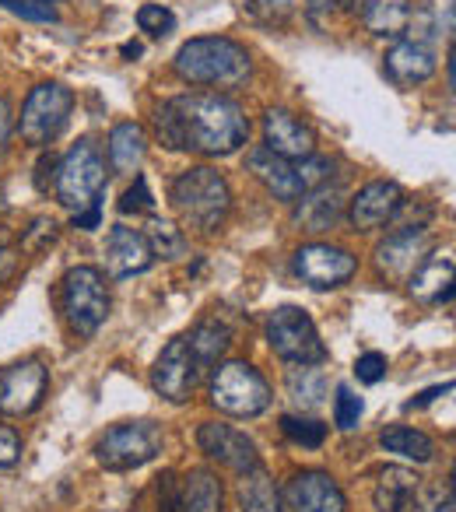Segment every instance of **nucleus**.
Masks as SVG:
<instances>
[{"mask_svg":"<svg viewBox=\"0 0 456 512\" xmlns=\"http://www.w3.org/2000/svg\"><path fill=\"white\" fill-rule=\"evenodd\" d=\"M383 67L390 74V81H397V85H421V81H428L435 74L439 57H435V50L425 39L411 36L393 43V50L383 57Z\"/></svg>","mask_w":456,"mask_h":512,"instance_id":"6ab92c4d","label":"nucleus"},{"mask_svg":"<svg viewBox=\"0 0 456 512\" xmlns=\"http://www.w3.org/2000/svg\"><path fill=\"white\" fill-rule=\"evenodd\" d=\"M144 239H148L151 253L162 256V260H176V256L186 253V235L172 221H151V232Z\"/></svg>","mask_w":456,"mask_h":512,"instance_id":"7c9ffc66","label":"nucleus"},{"mask_svg":"<svg viewBox=\"0 0 456 512\" xmlns=\"http://www.w3.org/2000/svg\"><path fill=\"white\" fill-rule=\"evenodd\" d=\"M155 137L169 151L225 158L250 141V116L221 92H186L158 106Z\"/></svg>","mask_w":456,"mask_h":512,"instance_id":"f257e3e1","label":"nucleus"},{"mask_svg":"<svg viewBox=\"0 0 456 512\" xmlns=\"http://www.w3.org/2000/svg\"><path fill=\"white\" fill-rule=\"evenodd\" d=\"M50 386V369L36 358L18 362L11 369H0V414L8 418H25V414L39 411Z\"/></svg>","mask_w":456,"mask_h":512,"instance_id":"9b49d317","label":"nucleus"},{"mask_svg":"<svg viewBox=\"0 0 456 512\" xmlns=\"http://www.w3.org/2000/svg\"><path fill=\"white\" fill-rule=\"evenodd\" d=\"M358 271V256L344 246H330V242H309V246L295 249V274L306 281L309 288H341Z\"/></svg>","mask_w":456,"mask_h":512,"instance_id":"9d476101","label":"nucleus"},{"mask_svg":"<svg viewBox=\"0 0 456 512\" xmlns=\"http://www.w3.org/2000/svg\"><path fill=\"white\" fill-rule=\"evenodd\" d=\"M155 264V253H151L144 232L127 225H113L106 235V271L109 278H134L144 274Z\"/></svg>","mask_w":456,"mask_h":512,"instance_id":"a211bd4d","label":"nucleus"},{"mask_svg":"<svg viewBox=\"0 0 456 512\" xmlns=\"http://www.w3.org/2000/svg\"><path fill=\"white\" fill-rule=\"evenodd\" d=\"M379 442H383L386 453H397V456H404V460H414V463H428L435 456V442L428 439L421 428H411V425L383 428Z\"/></svg>","mask_w":456,"mask_h":512,"instance_id":"c85d7f7f","label":"nucleus"},{"mask_svg":"<svg viewBox=\"0 0 456 512\" xmlns=\"http://www.w3.org/2000/svg\"><path fill=\"white\" fill-rule=\"evenodd\" d=\"M176 74L190 85H204L214 92H232L253 78V57L243 43L228 36H197L179 46L172 60Z\"/></svg>","mask_w":456,"mask_h":512,"instance_id":"f03ea898","label":"nucleus"},{"mask_svg":"<svg viewBox=\"0 0 456 512\" xmlns=\"http://www.w3.org/2000/svg\"><path fill=\"white\" fill-rule=\"evenodd\" d=\"M221 502H225V491H221V481L211 470H190L179 481V505H183V512H221Z\"/></svg>","mask_w":456,"mask_h":512,"instance_id":"a878e982","label":"nucleus"},{"mask_svg":"<svg viewBox=\"0 0 456 512\" xmlns=\"http://www.w3.org/2000/svg\"><path fill=\"white\" fill-rule=\"evenodd\" d=\"M344 15H355V0H306V18L323 32Z\"/></svg>","mask_w":456,"mask_h":512,"instance_id":"c9c22d12","label":"nucleus"},{"mask_svg":"<svg viewBox=\"0 0 456 512\" xmlns=\"http://www.w3.org/2000/svg\"><path fill=\"white\" fill-rule=\"evenodd\" d=\"M71 225L81 228V232H92V228H99L102 225V204H92V207H85L81 214H74Z\"/></svg>","mask_w":456,"mask_h":512,"instance_id":"c03bdc74","label":"nucleus"},{"mask_svg":"<svg viewBox=\"0 0 456 512\" xmlns=\"http://www.w3.org/2000/svg\"><path fill=\"white\" fill-rule=\"evenodd\" d=\"M106 155H109V169L113 172H137L148 155V134H144L141 123L127 120V123H116L109 130V144H106Z\"/></svg>","mask_w":456,"mask_h":512,"instance_id":"393cba45","label":"nucleus"},{"mask_svg":"<svg viewBox=\"0 0 456 512\" xmlns=\"http://www.w3.org/2000/svg\"><path fill=\"white\" fill-rule=\"evenodd\" d=\"M186 344H190V355H193V362H197V369L204 372L207 365H214L228 351L232 330L218 320H200L197 327H193V334L186 337Z\"/></svg>","mask_w":456,"mask_h":512,"instance_id":"cd10ccee","label":"nucleus"},{"mask_svg":"<svg viewBox=\"0 0 456 512\" xmlns=\"http://www.w3.org/2000/svg\"><path fill=\"white\" fill-rule=\"evenodd\" d=\"M60 306L78 337H95L109 316V288L99 267H71L60 285Z\"/></svg>","mask_w":456,"mask_h":512,"instance_id":"423d86ee","label":"nucleus"},{"mask_svg":"<svg viewBox=\"0 0 456 512\" xmlns=\"http://www.w3.org/2000/svg\"><path fill=\"white\" fill-rule=\"evenodd\" d=\"M281 432L292 442L309 446V449L323 446V439H327V425H320L316 418H299V414H285V418H281Z\"/></svg>","mask_w":456,"mask_h":512,"instance_id":"473e14b6","label":"nucleus"},{"mask_svg":"<svg viewBox=\"0 0 456 512\" xmlns=\"http://www.w3.org/2000/svg\"><path fill=\"white\" fill-rule=\"evenodd\" d=\"M74 113V92L60 81H43L36 85L22 102L18 116V134L32 148H50L60 134L67 130Z\"/></svg>","mask_w":456,"mask_h":512,"instance_id":"39448f33","label":"nucleus"},{"mask_svg":"<svg viewBox=\"0 0 456 512\" xmlns=\"http://www.w3.org/2000/svg\"><path fill=\"white\" fill-rule=\"evenodd\" d=\"M11 15H22L29 22H57V8H50L46 0H0Z\"/></svg>","mask_w":456,"mask_h":512,"instance_id":"58836bf2","label":"nucleus"},{"mask_svg":"<svg viewBox=\"0 0 456 512\" xmlns=\"http://www.w3.org/2000/svg\"><path fill=\"white\" fill-rule=\"evenodd\" d=\"M15 267H18V253H15V249L0 246V288L8 285V278L15 274Z\"/></svg>","mask_w":456,"mask_h":512,"instance_id":"a18cd8bd","label":"nucleus"},{"mask_svg":"<svg viewBox=\"0 0 456 512\" xmlns=\"http://www.w3.org/2000/svg\"><path fill=\"white\" fill-rule=\"evenodd\" d=\"M246 15L260 25H271V29H281V25L292 22L295 4L292 0H243Z\"/></svg>","mask_w":456,"mask_h":512,"instance_id":"2f4dec72","label":"nucleus"},{"mask_svg":"<svg viewBox=\"0 0 456 512\" xmlns=\"http://www.w3.org/2000/svg\"><path fill=\"white\" fill-rule=\"evenodd\" d=\"M264 148L285 162H302L316 155V130L292 109H267L264 113Z\"/></svg>","mask_w":456,"mask_h":512,"instance_id":"dca6fc26","label":"nucleus"},{"mask_svg":"<svg viewBox=\"0 0 456 512\" xmlns=\"http://www.w3.org/2000/svg\"><path fill=\"white\" fill-rule=\"evenodd\" d=\"M355 376H358V383L376 386L379 379L386 376V355H379V351H365V355L355 362Z\"/></svg>","mask_w":456,"mask_h":512,"instance_id":"ea45409f","label":"nucleus"},{"mask_svg":"<svg viewBox=\"0 0 456 512\" xmlns=\"http://www.w3.org/2000/svg\"><path fill=\"white\" fill-rule=\"evenodd\" d=\"M246 169L257 176V183L264 186L267 193H274V200L295 204V200L302 197V183H299V176H295V162H285L281 155L267 151L264 144L246 155Z\"/></svg>","mask_w":456,"mask_h":512,"instance_id":"aec40b11","label":"nucleus"},{"mask_svg":"<svg viewBox=\"0 0 456 512\" xmlns=\"http://www.w3.org/2000/svg\"><path fill=\"white\" fill-rule=\"evenodd\" d=\"M22 460V435L0 421V467H15Z\"/></svg>","mask_w":456,"mask_h":512,"instance_id":"a19ab883","label":"nucleus"},{"mask_svg":"<svg viewBox=\"0 0 456 512\" xmlns=\"http://www.w3.org/2000/svg\"><path fill=\"white\" fill-rule=\"evenodd\" d=\"M404 190L393 179H372L348 200V221L355 232H376L390 225L404 207Z\"/></svg>","mask_w":456,"mask_h":512,"instance_id":"f8f14e48","label":"nucleus"},{"mask_svg":"<svg viewBox=\"0 0 456 512\" xmlns=\"http://www.w3.org/2000/svg\"><path fill=\"white\" fill-rule=\"evenodd\" d=\"M432 512H453V488H446V491H439V495H435Z\"/></svg>","mask_w":456,"mask_h":512,"instance_id":"de8ad7c7","label":"nucleus"},{"mask_svg":"<svg viewBox=\"0 0 456 512\" xmlns=\"http://www.w3.org/2000/svg\"><path fill=\"white\" fill-rule=\"evenodd\" d=\"M362 397H355V390L351 386H337V397H334V425L341 428V432H351V428H358V421H362Z\"/></svg>","mask_w":456,"mask_h":512,"instance_id":"e433bc0d","label":"nucleus"},{"mask_svg":"<svg viewBox=\"0 0 456 512\" xmlns=\"http://www.w3.org/2000/svg\"><path fill=\"white\" fill-rule=\"evenodd\" d=\"M355 15L379 39H404L411 32V0H355Z\"/></svg>","mask_w":456,"mask_h":512,"instance_id":"412c9836","label":"nucleus"},{"mask_svg":"<svg viewBox=\"0 0 456 512\" xmlns=\"http://www.w3.org/2000/svg\"><path fill=\"white\" fill-rule=\"evenodd\" d=\"M407 292L418 302H449L453 295V253H428L407 278Z\"/></svg>","mask_w":456,"mask_h":512,"instance_id":"4be33fe9","label":"nucleus"},{"mask_svg":"<svg viewBox=\"0 0 456 512\" xmlns=\"http://www.w3.org/2000/svg\"><path fill=\"white\" fill-rule=\"evenodd\" d=\"M137 29L151 39H165L169 32H176V15L165 4H141L137 8Z\"/></svg>","mask_w":456,"mask_h":512,"instance_id":"72a5a7b5","label":"nucleus"},{"mask_svg":"<svg viewBox=\"0 0 456 512\" xmlns=\"http://www.w3.org/2000/svg\"><path fill=\"white\" fill-rule=\"evenodd\" d=\"M120 211L123 214H155V197L148 190V179L137 172L134 176V186L120 197Z\"/></svg>","mask_w":456,"mask_h":512,"instance_id":"4c0bfd02","label":"nucleus"},{"mask_svg":"<svg viewBox=\"0 0 456 512\" xmlns=\"http://www.w3.org/2000/svg\"><path fill=\"white\" fill-rule=\"evenodd\" d=\"M158 512H183L179 505V477L176 474H165L158 481Z\"/></svg>","mask_w":456,"mask_h":512,"instance_id":"79ce46f5","label":"nucleus"},{"mask_svg":"<svg viewBox=\"0 0 456 512\" xmlns=\"http://www.w3.org/2000/svg\"><path fill=\"white\" fill-rule=\"evenodd\" d=\"M442 393H453V383H446V386H432V390H425V393H421V397L407 400V411H414V407L432 404V400H435V397H442Z\"/></svg>","mask_w":456,"mask_h":512,"instance_id":"49530a36","label":"nucleus"},{"mask_svg":"<svg viewBox=\"0 0 456 512\" xmlns=\"http://www.w3.org/2000/svg\"><path fill=\"white\" fill-rule=\"evenodd\" d=\"M106 151L95 137H81L78 144L67 148V155L57 162V179H53V190L57 200L71 214H81L85 207L102 204V190H106Z\"/></svg>","mask_w":456,"mask_h":512,"instance_id":"20e7f679","label":"nucleus"},{"mask_svg":"<svg viewBox=\"0 0 456 512\" xmlns=\"http://www.w3.org/2000/svg\"><path fill=\"white\" fill-rule=\"evenodd\" d=\"M239 509L243 512H285L278 484L271 481V474H267L264 467H253L243 474V481H239Z\"/></svg>","mask_w":456,"mask_h":512,"instance_id":"bb28decb","label":"nucleus"},{"mask_svg":"<svg viewBox=\"0 0 456 512\" xmlns=\"http://www.w3.org/2000/svg\"><path fill=\"white\" fill-rule=\"evenodd\" d=\"M295 225L309 235L330 232L344 214V193L337 186H320V190H306L295 200Z\"/></svg>","mask_w":456,"mask_h":512,"instance_id":"5701e85b","label":"nucleus"},{"mask_svg":"<svg viewBox=\"0 0 456 512\" xmlns=\"http://www.w3.org/2000/svg\"><path fill=\"white\" fill-rule=\"evenodd\" d=\"M169 200L183 218V225L197 228V232H218L225 225L228 211H232L228 179L211 165H190V169L179 172L172 179Z\"/></svg>","mask_w":456,"mask_h":512,"instance_id":"7ed1b4c3","label":"nucleus"},{"mask_svg":"<svg viewBox=\"0 0 456 512\" xmlns=\"http://www.w3.org/2000/svg\"><path fill=\"white\" fill-rule=\"evenodd\" d=\"M281 502H285L288 512H348V498H344L341 484L323 470L295 474Z\"/></svg>","mask_w":456,"mask_h":512,"instance_id":"f3484780","label":"nucleus"},{"mask_svg":"<svg viewBox=\"0 0 456 512\" xmlns=\"http://www.w3.org/2000/svg\"><path fill=\"white\" fill-rule=\"evenodd\" d=\"M11 134H15V109H11V102L0 95V155L8 151Z\"/></svg>","mask_w":456,"mask_h":512,"instance_id":"37998d69","label":"nucleus"},{"mask_svg":"<svg viewBox=\"0 0 456 512\" xmlns=\"http://www.w3.org/2000/svg\"><path fill=\"white\" fill-rule=\"evenodd\" d=\"M197 376H200V369H197V362H193L186 337H172L162 348V355H158L155 369H151V386H155L165 400H172V404H183V400H190L193 386H197Z\"/></svg>","mask_w":456,"mask_h":512,"instance_id":"4468645a","label":"nucleus"},{"mask_svg":"<svg viewBox=\"0 0 456 512\" xmlns=\"http://www.w3.org/2000/svg\"><path fill=\"white\" fill-rule=\"evenodd\" d=\"M267 344L288 365H320L327 362V344L320 341L313 316L299 306H281L267 316Z\"/></svg>","mask_w":456,"mask_h":512,"instance_id":"0eeeda50","label":"nucleus"},{"mask_svg":"<svg viewBox=\"0 0 456 512\" xmlns=\"http://www.w3.org/2000/svg\"><path fill=\"white\" fill-rule=\"evenodd\" d=\"M211 400L232 418H257L271 407V386L250 362H225L211 379Z\"/></svg>","mask_w":456,"mask_h":512,"instance_id":"6e6552de","label":"nucleus"},{"mask_svg":"<svg viewBox=\"0 0 456 512\" xmlns=\"http://www.w3.org/2000/svg\"><path fill=\"white\" fill-rule=\"evenodd\" d=\"M295 176L302 183V193L320 190V186H330V179H334V162L327 155H309L302 162H295Z\"/></svg>","mask_w":456,"mask_h":512,"instance_id":"f704fd0d","label":"nucleus"},{"mask_svg":"<svg viewBox=\"0 0 456 512\" xmlns=\"http://www.w3.org/2000/svg\"><path fill=\"white\" fill-rule=\"evenodd\" d=\"M288 397L295 400V404L302 407V411H313V407H320L323 400H327V376H323V369H316V365H295L292 372H288Z\"/></svg>","mask_w":456,"mask_h":512,"instance_id":"c756f323","label":"nucleus"},{"mask_svg":"<svg viewBox=\"0 0 456 512\" xmlns=\"http://www.w3.org/2000/svg\"><path fill=\"white\" fill-rule=\"evenodd\" d=\"M162 453V428L151 421H123L95 442V460L106 470H137Z\"/></svg>","mask_w":456,"mask_h":512,"instance_id":"1a4fd4ad","label":"nucleus"},{"mask_svg":"<svg viewBox=\"0 0 456 512\" xmlns=\"http://www.w3.org/2000/svg\"><path fill=\"white\" fill-rule=\"evenodd\" d=\"M428 253H432V235L425 225H397L376 246V264L386 278H411V271Z\"/></svg>","mask_w":456,"mask_h":512,"instance_id":"ddd939ff","label":"nucleus"},{"mask_svg":"<svg viewBox=\"0 0 456 512\" xmlns=\"http://www.w3.org/2000/svg\"><path fill=\"white\" fill-rule=\"evenodd\" d=\"M197 446L204 449V456L225 463V467L236 470V474H246V470L260 467L257 442L246 432H239V428L221 425V421H204V425L197 428Z\"/></svg>","mask_w":456,"mask_h":512,"instance_id":"2eb2a0df","label":"nucleus"},{"mask_svg":"<svg viewBox=\"0 0 456 512\" xmlns=\"http://www.w3.org/2000/svg\"><path fill=\"white\" fill-rule=\"evenodd\" d=\"M421 477L407 467H383L379 470L376 491H372V505L376 512H411L418 502Z\"/></svg>","mask_w":456,"mask_h":512,"instance_id":"b1692460","label":"nucleus"}]
</instances>
